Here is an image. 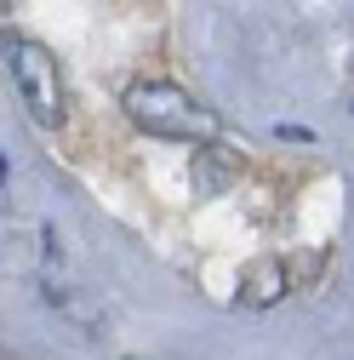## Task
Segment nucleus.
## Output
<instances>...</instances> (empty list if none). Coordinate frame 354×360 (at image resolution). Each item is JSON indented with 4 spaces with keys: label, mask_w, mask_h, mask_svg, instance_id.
Wrapping results in <instances>:
<instances>
[{
    "label": "nucleus",
    "mask_w": 354,
    "mask_h": 360,
    "mask_svg": "<svg viewBox=\"0 0 354 360\" xmlns=\"http://www.w3.org/2000/svg\"><path fill=\"white\" fill-rule=\"evenodd\" d=\"M126 115L138 131H149V138H166V143H211L217 131V115L189 98L183 86H171V80H138L126 92Z\"/></svg>",
    "instance_id": "obj_1"
},
{
    "label": "nucleus",
    "mask_w": 354,
    "mask_h": 360,
    "mask_svg": "<svg viewBox=\"0 0 354 360\" xmlns=\"http://www.w3.org/2000/svg\"><path fill=\"white\" fill-rule=\"evenodd\" d=\"M6 63H12V80L23 92V109L40 120V126H63V80H58V58L46 46H34L23 34H6Z\"/></svg>",
    "instance_id": "obj_2"
},
{
    "label": "nucleus",
    "mask_w": 354,
    "mask_h": 360,
    "mask_svg": "<svg viewBox=\"0 0 354 360\" xmlns=\"http://www.w3.org/2000/svg\"><path fill=\"white\" fill-rule=\"evenodd\" d=\"M235 172H240V155L217 149V138H211V143H200V155H195V195H200V200L223 195V189L235 184Z\"/></svg>",
    "instance_id": "obj_3"
},
{
    "label": "nucleus",
    "mask_w": 354,
    "mask_h": 360,
    "mask_svg": "<svg viewBox=\"0 0 354 360\" xmlns=\"http://www.w3.org/2000/svg\"><path fill=\"white\" fill-rule=\"evenodd\" d=\"M286 286H291L286 263H280V257H257V263L246 269V281H240V297H246L251 309H269V303H280Z\"/></svg>",
    "instance_id": "obj_4"
}]
</instances>
